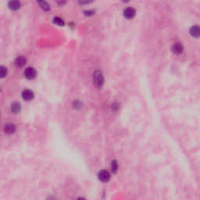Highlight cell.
I'll return each mask as SVG.
<instances>
[{"mask_svg":"<svg viewBox=\"0 0 200 200\" xmlns=\"http://www.w3.org/2000/svg\"><path fill=\"white\" fill-rule=\"evenodd\" d=\"M93 83L98 88H101L104 84V78L102 72L99 70H96L93 74Z\"/></svg>","mask_w":200,"mask_h":200,"instance_id":"obj_1","label":"cell"},{"mask_svg":"<svg viewBox=\"0 0 200 200\" xmlns=\"http://www.w3.org/2000/svg\"><path fill=\"white\" fill-rule=\"evenodd\" d=\"M99 179L102 182H108L110 179V174L107 170H101L98 174Z\"/></svg>","mask_w":200,"mask_h":200,"instance_id":"obj_2","label":"cell"},{"mask_svg":"<svg viewBox=\"0 0 200 200\" xmlns=\"http://www.w3.org/2000/svg\"><path fill=\"white\" fill-rule=\"evenodd\" d=\"M4 131L5 133H7L8 135H12L13 133L15 132L16 130H17V128H16L15 124H12V123H8L4 126Z\"/></svg>","mask_w":200,"mask_h":200,"instance_id":"obj_3","label":"cell"},{"mask_svg":"<svg viewBox=\"0 0 200 200\" xmlns=\"http://www.w3.org/2000/svg\"><path fill=\"white\" fill-rule=\"evenodd\" d=\"M24 75L28 79H34L36 76V71L33 67H28L24 71Z\"/></svg>","mask_w":200,"mask_h":200,"instance_id":"obj_4","label":"cell"},{"mask_svg":"<svg viewBox=\"0 0 200 200\" xmlns=\"http://www.w3.org/2000/svg\"><path fill=\"white\" fill-rule=\"evenodd\" d=\"M124 15L128 19H132L135 16V9L131 8V7H128V8L124 9Z\"/></svg>","mask_w":200,"mask_h":200,"instance_id":"obj_5","label":"cell"},{"mask_svg":"<svg viewBox=\"0 0 200 200\" xmlns=\"http://www.w3.org/2000/svg\"><path fill=\"white\" fill-rule=\"evenodd\" d=\"M22 97L24 99V100H26V101H30V100L34 98V94L30 90H24L23 91V93H22Z\"/></svg>","mask_w":200,"mask_h":200,"instance_id":"obj_6","label":"cell"},{"mask_svg":"<svg viewBox=\"0 0 200 200\" xmlns=\"http://www.w3.org/2000/svg\"><path fill=\"white\" fill-rule=\"evenodd\" d=\"M172 51L176 53V54H180L183 51V46L180 43H174L172 46Z\"/></svg>","mask_w":200,"mask_h":200,"instance_id":"obj_7","label":"cell"},{"mask_svg":"<svg viewBox=\"0 0 200 200\" xmlns=\"http://www.w3.org/2000/svg\"><path fill=\"white\" fill-rule=\"evenodd\" d=\"M26 63V59L23 57H19L17 58L15 61V64L17 67H23Z\"/></svg>","mask_w":200,"mask_h":200,"instance_id":"obj_8","label":"cell"},{"mask_svg":"<svg viewBox=\"0 0 200 200\" xmlns=\"http://www.w3.org/2000/svg\"><path fill=\"white\" fill-rule=\"evenodd\" d=\"M11 111H12V113H20V105L19 103H13L12 106H11Z\"/></svg>","mask_w":200,"mask_h":200,"instance_id":"obj_9","label":"cell"},{"mask_svg":"<svg viewBox=\"0 0 200 200\" xmlns=\"http://www.w3.org/2000/svg\"><path fill=\"white\" fill-rule=\"evenodd\" d=\"M190 32H191V35L194 36V37H199V28L198 26H194L192 27L190 30Z\"/></svg>","mask_w":200,"mask_h":200,"instance_id":"obj_10","label":"cell"},{"mask_svg":"<svg viewBox=\"0 0 200 200\" xmlns=\"http://www.w3.org/2000/svg\"><path fill=\"white\" fill-rule=\"evenodd\" d=\"M20 2H10L9 3V7L13 10H17L20 8Z\"/></svg>","mask_w":200,"mask_h":200,"instance_id":"obj_11","label":"cell"},{"mask_svg":"<svg viewBox=\"0 0 200 200\" xmlns=\"http://www.w3.org/2000/svg\"><path fill=\"white\" fill-rule=\"evenodd\" d=\"M111 170L113 171V173H117L118 170V163L116 160L112 161L111 163Z\"/></svg>","mask_w":200,"mask_h":200,"instance_id":"obj_12","label":"cell"},{"mask_svg":"<svg viewBox=\"0 0 200 200\" xmlns=\"http://www.w3.org/2000/svg\"><path fill=\"white\" fill-rule=\"evenodd\" d=\"M7 74V68L3 67V66H0V78H4L6 77Z\"/></svg>","mask_w":200,"mask_h":200,"instance_id":"obj_13","label":"cell"},{"mask_svg":"<svg viewBox=\"0 0 200 200\" xmlns=\"http://www.w3.org/2000/svg\"><path fill=\"white\" fill-rule=\"evenodd\" d=\"M54 23L55 24H57V25H59V26H63V25H64V22H63V20L59 17H55Z\"/></svg>","mask_w":200,"mask_h":200,"instance_id":"obj_14","label":"cell"},{"mask_svg":"<svg viewBox=\"0 0 200 200\" xmlns=\"http://www.w3.org/2000/svg\"><path fill=\"white\" fill-rule=\"evenodd\" d=\"M39 5L41 6V7L44 10H49L50 7L46 2H40Z\"/></svg>","mask_w":200,"mask_h":200,"instance_id":"obj_15","label":"cell"},{"mask_svg":"<svg viewBox=\"0 0 200 200\" xmlns=\"http://www.w3.org/2000/svg\"><path fill=\"white\" fill-rule=\"evenodd\" d=\"M48 200H57V199H56V197L54 196H50L49 197Z\"/></svg>","mask_w":200,"mask_h":200,"instance_id":"obj_16","label":"cell"},{"mask_svg":"<svg viewBox=\"0 0 200 200\" xmlns=\"http://www.w3.org/2000/svg\"><path fill=\"white\" fill-rule=\"evenodd\" d=\"M76 200H87V199L85 198H84V197H78Z\"/></svg>","mask_w":200,"mask_h":200,"instance_id":"obj_17","label":"cell"}]
</instances>
